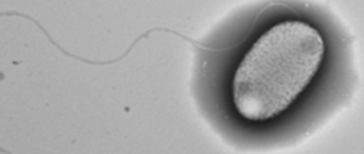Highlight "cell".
Instances as JSON below:
<instances>
[{
    "instance_id": "obj_1",
    "label": "cell",
    "mask_w": 364,
    "mask_h": 154,
    "mask_svg": "<svg viewBox=\"0 0 364 154\" xmlns=\"http://www.w3.org/2000/svg\"><path fill=\"white\" fill-rule=\"evenodd\" d=\"M325 40L304 21L270 27L239 63L232 79V101L242 118L275 119L291 106L316 77L324 60Z\"/></svg>"
}]
</instances>
